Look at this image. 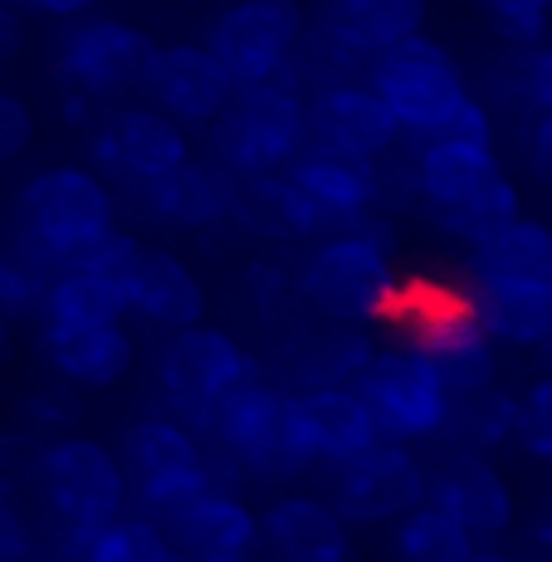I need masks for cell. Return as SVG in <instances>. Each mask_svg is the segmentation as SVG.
<instances>
[{
	"instance_id": "d4e9b609",
	"label": "cell",
	"mask_w": 552,
	"mask_h": 562,
	"mask_svg": "<svg viewBox=\"0 0 552 562\" xmlns=\"http://www.w3.org/2000/svg\"><path fill=\"white\" fill-rule=\"evenodd\" d=\"M504 171L494 143H470V137H426L410 157V201L426 215H440L450 205L470 201L480 187H489Z\"/></svg>"
},
{
	"instance_id": "db71d44e",
	"label": "cell",
	"mask_w": 552,
	"mask_h": 562,
	"mask_svg": "<svg viewBox=\"0 0 552 562\" xmlns=\"http://www.w3.org/2000/svg\"><path fill=\"white\" fill-rule=\"evenodd\" d=\"M548 348H552V342H548Z\"/></svg>"
},
{
	"instance_id": "ee69618b",
	"label": "cell",
	"mask_w": 552,
	"mask_h": 562,
	"mask_svg": "<svg viewBox=\"0 0 552 562\" xmlns=\"http://www.w3.org/2000/svg\"><path fill=\"white\" fill-rule=\"evenodd\" d=\"M523 157L538 177H552V113H533L523 133Z\"/></svg>"
},
{
	"instance_id": "f5cc1de1",
	"label": "cell",
	"mask_w": 552,
	"mask_h": 562,
	"mask_svg": "<svg viewBox=\"0 0 552 562\" xmlns=\"http://www.w3.org/2000/svg\"><path fill=\"white\" fill-rule=\"evenodd\" d=\"M0 205H5V181H0Z\"/></svg>"
},
{
	"instance_id": "d6a6232c",
	"label": "cell",
	"mask_w": 552,
	"mask_h": 562,
	"mask_svg": "<svg viewBox=\"0 0 552 562\" xmlns=\"http://www.w3.org/2000/svg\"><path fill=\"white\" fill-rule=\"evenodd\" d=\"M514 215H523V191L514 187V177L499 171V177L489 181V187H480L470 201L450 205V211L430 215V225H436L440 235H450V240L460 245H480L484 235H494L499 225H508Z\"/></svg>"
},
{
	"instance_id": "ac0fdd59",
	"label": "cell",
	"mask_w": 552,
	"mask_h": 562,
	"mask_svg": "<svg viewBox=\"0 0 552 562\" xmlns=\"http://www.w3.org/2000/svg\"><path fill=\"white\" fill-rule=\"evenodd\" d=\"M426 504L446 509L460 528L480 538H504L518 518V494L508 474L489 456L474 450H450L440 470H426Z\"/></svg>"
},
{
	"instance_id": "ba28073f",
	"label": "cell",
	"mask_w": 552,
	"mask_h": 562,
	"mask_svg": "<svg viewBox=\"0 0 552 562\" xmlns=\"http://www.w3.org/2000/svg\"><path fill=\"white\" fill-rule=\"evenodd\" d=\"M392 323L402 328V342L426 352L436 372L450 382V392L499 382V342L474 318L464 289H416L406 284Z\"/></svg>"
},
{
	"instance_id": "7dc6e473",
	"label": "cell",
	"mask_w": 552,
	"mask_h": 562,
	"mask_svg": "<svg viewBox=\"0 0 552 562\" xmlns=\"http://www.w3.org/2000/svg\"><path fill=\"white\" fill-rule=\"evenodd\" d=\"M533 548L552 558V504H548L543 514H538V524H533Z\"/></svg>"
},
{
	"instance_id": "7402d4cb",
	"label": "cell",
	"mask_w": 552,
	"mask_h": 562,
	"mask_svg": "<svg viewBox=\"0 0 552 562\" xmlns=\"http://www.w3.org/2000/svg\"><path fill=\"white\" fill-rule=\"evenodd\" d=\"M382 342L372 338L367 323H298L289 328V342L279 352V372H284L289 392H308V386H352L362 376V367L372 362V352Z\"/></svg>"
},
{
	"instance_id": "e575fe53",
	"label": "cell",
	"mask_w": 552,
	"mask_h": 562,
	"mask_svg": "<svg viewBox=\"0 0 552 562\" xmlns=\"http://www.w3.org/2000/svg\"><path fill=\"white\" fill-rule=\"evenodd\" d=\"M245 299L264 323H284L289 313L298 308V284H294V269H284L279 259H255L240 279Z\"/></svg>"
},
{
	"instance_id": "f6af8a7d",
	"label": "cell",
	"mask_w": 552,
	"mask_h": 562,
	"mask_svg": "<svg viewBox=\"0 0 552 562\" xmlns=\"http://www.w3.org/2000/svg\"><path fill=\"white\" fill-rule=\"evenodd\" d=\"M25 49V10L15 0H0V64H10Z\"/></svg>"
},
{
	"instance_id": "836d02e7",
	"label": "cell",
	"mask_w": 552,
	"mask_h": 562,
	"mask_svg": "<svg viewBox=\"0 0 552 562\" xmlns=\"http://www.w3.org/2000/svg\"><path fill=\"white\" fill-rule=\"evenodd\" d=\"M484 20L489 30L499 35V45L508 49H533L548 40V15H552V0H480Z\"/></svg>"
},
{
	"instance_id": "2e32d148",
	"label": "cell",
	"mask_w": 552,
	"mask_h": 562,
	"mask_svg": "<svg viewBox=\"0 0 552 562\" xmlns=\"http://www.w3.org/2000/svg\"><path fill=\"white\" fill-rule=\"evenodd\" d=\"M137 89L181 127H211L235 99V79L225 74V64L211 54V45H191V40H171V45L151 49Z\"/></svg>"
},
{
	"instance_id": "ffe728a7",
	"label": "cell",
	"mask_w": 552,
	"mask_h": 562,
	"mask_svg": "<svg viewBox=\"0 0 552 562\" xmlns=\"http://www.w3.org/2000/svg\"><path fill=\"white\" fill-rule=\"evenodd\" d=\"M259 553L274 562H357L352 524L318 494H279L259 509Z\"/></svg>"
},
{
	"instance_id": "603a6c76",
	"label": "cell",
	"mask_w": 552,
	"mask_h": 562,
	"mask_svg": "<svg viewBox=\"0 0 552 562\" xmlns=\"http://www.w3.org/2000/svg\"><path fill=\"white\" fill-rule=\"evenodd\" d=\"M123 289H127V318H143L157 333L191 328L211 308L205 279L177 250H147L143 245V255H137L133 274L123 279Z\"/></svg>"
},
{
	"instance_id": "8d00e7d4",
	"label": "cell",
	"mask_w": 552,
	"mask_h": 562,
	"mask_svg": "<svg viewBox=\"0 0 552 562\" xmlns=\"http://www.w3.org/2000/svg\"><path fill=\"white\" fill-rule=\"evenodd\" d=\"M40 294H45V274L25 265L15 250H0V323H25L40 313Z\"/></svg>"
},
{
	"instance_id": "8992f818",
	"label": "cell",
	"mask_w": 552,
	"mask_h": 562,
	"mask_svg": "<svg viewBox=\"0 0 552 562\" xmlns=\"http://www.w3.org/2000/svg\"><path fill=\"white\" fill-rule=\"evenodd\" d=\"M367 83L382 93V103L392 108L402 133L416 137V143L446 137L454 113H460L474 93L460 59H454L440 40H430L426 30L402 40V45H392L386 54H376V59L367 64Z\"/></svg>"
},
{
	"instance_id": "484cf974",
	"label": "cell",
	"mask_w": 552,
	"mask_h": 562,
	"mask_svg": "<svg viewBox=\"0 0 552 562\" xmlns=\"http://www.w3.org/2000/svg\"><path fill=\"white\" fill-rule=\"evenodd\" d=\"M181 558H221V553H259V509L230 484H211L196 499L161 518Z\"/></svg>"
},
{
	"instance_id": "7a4b0ae2",
	"label": "cell",
	"mask_w": 552,
	"mask_h": 562,
	"mask_svg": "<svg viewBox=\"0 0 552 562\" xmlns=\"http://www.w3.org/2000/svg\"><path fill=\"white\" fill-rule=\"evenodd\" d=\"M201 436L215 450V460H230L235 474H250L259 484H298L303 474L318 470L298 416V396L269 382L264 372L230 386L211 406Z\"/></svg>"
},
{
	"instance_id": "ab89813d",
	"label": "cell",
	"mask_w": 552,
	"mask_h": 562,
	"mask_svg": "<svg viewBox=\"0 0 552 562\" xmlns=\"http://www.w3.org/2000/svg\"><path fill=\"white\" fill-rule=\"evenodd\" d=\"M30 143H35V113H30V103L20 93L0 89V167L25 157Z\"/></svg>"
},
{
	"instance_id": "30bf717a",
	"label": "cell",
	"mask_w": 552,
	"mask_h": 562,
	"mask_svg": "<svg viewBox=\"0 0 552 562\" xmlns=\"http://www.w3.org/2000/svg\"><path fill=\"white\" fill-rule=\"evenodd\" d=\"M357 396L372 411L382 440H402V446H420V440H440L450 420V382L436 372L426 352L410 342H386L372 352V362L357 376Z\"/></svg>"
},
{
	"instance_id": "b9f144b4",
	"label": "cell",
	"mask_w": 552,
	"mask_h": 562,
	"mask_svg": "<svg viewBox=\"0 0 552 562\" xmlns=\"http://www.w3.org/2000/svg\"><path fill=\"white\" fill-rule=\"evenodd\" d=\"M69 392H74V386H69ZM69 392H64V382L59 386H45V392H30L25 406H20V420H25L30 430H45V440L49 436H64V430L74 426Z\"/></svg>"
},
{
	"instance_id": "f907efd6",
	"label": "cell",
	"mask_w": 552,
	"mask_h": 562,
	"mask_svg": "<svg viewBox=\"0 0 552 562\" xmlns=\"http://www.w3.org/2000/svg\"><path fill=\"white\" fill-rule=\"evenodd\" d=\"M187 562H259V553H221V558H187Z\"/></svg>"
},
{
	"instance_id": "74e56055",
	"label": "cell",
	"mask_w": 552,
	"mask_h": 562,
	"mask_svg": "<svg viewBox=\"0 0 552 562\" xmlns=\"http://www.w3.org/2000/svg\"><path fill=\"white\" fill-rule=\"evenodd\" d=\"M137 255H143V240H137L133 231H123V225H113V231H103L69 269H93V274H108V279H127Z\"/></svg>"
},
{
	"instance_id": "1f68e13d",
	"label": "cell",
	"mask_w": 552,
	"mask_h": 562,
	"mask_svg": "<svg viewBox=\"0 0 552 562\" xmlns=\"http://www.w3.org/2000/svg\"><path fill=\"white\" fill-rule=\"evenodd\" d=\"M386 553L396 562H464L474 553V533L460 528L436 504H416L396 524H386Z\"/></svg>"
},
{
	"instance_id": "277c9868",
	"label": "cell",
	"mask_w": 552,
	"mask_h": 562,
	"mask_svg": "<svg viewBox=\"0 0 552 562\" xmlns=\"http://www.w3.org/2000/svg\"><path fill=\"white\" fill-rule=\"evenodd\" d=\"M117 460H123L127 474V499L151 518H167L187 499H196L201 490H211V484H230L201 430H191L171 411L133 420L123 430Z\"/></svg>"
},
{
	"instance_id": "4316f807",
	"label": "cell",
	"mask_w": 552,
	"mask_h": 562,
	"mask_svg": "<svg viewBox=\"0 0 552 562\" xmlns=\"http://www.w3.org/2000/svg\"><path fill=\"white\" fill-rule=\"evenodd\" d=\"M230 225L264 245H303V240H318L323 235V215L313 211V201L289 181V171L240 177Z\"/></svg>"
},
{
	"instance_id": "f1b7e54d",
	"label": "cell",
	"mask_w": 552,
	"mask_h": 562,
	"mask_svg": "<svg viewBox=\"0 0 552 562\" xmlns=\"http://www.w3.org/2000/svg\"><path fill=\"white\" fill-rule=\"evenodd\" d=\"M40 323L49 328H83V323H127L123 279L93 274V269H59L45 279L40 294Z\"/></svg>"
},
{
	"instance_id": "816d5d0a",
	"label": "cell",
	"mask_w": 552,
	"mask_h": 562,
	"mask_svg": "<svg viewBox=\"0 0 552 562\" xmlns=\"http://www.w3.org/2000/svg\"><path fill=\"white\" fill-rule=\"evenodd\" d=\"M0 362H10V323H0Z\"/></svg>"
},
{
	"instance_id": "83f0119b",
	"label": "cell",
	"mask_w": 552,
	"mask_h": 562,
	"mask_svg": "<svg viewBox=\"0 0 552 562\" xmlns=\"http://www.w3.org/2000/svg\"><path fill=\"white\" fill-rule=\"evenodd\" d=\"M294 396H298L303 430H308V446L323 470L362 456V450H372L382 440V430H376L367 402L357 396V386H308V392H294Z\"/></svg>"
},
{
	"instance_id": "d6986e66",
	"label": "cell",
	"mask_w": 552,
	"mask_h": 562,
	"mask_svg": "<svg viewBox=\"0 0 552 562\" xmlns=\"http://www.w3.org/2000/svg\"><path fill=\"white\" fill-rule=\"evenodd\" d=\"M235 187H240V177L225 171L215 157L211 161L187 157L181 167H171L167 177L133 187V201L143 205V215H151L157 225H171V231H187V235H205V231L230 225Z\"/></svg>"
},
{
	"instance_id": "5b68a950",
	"label": "cell",
	"mask_w": 552,
	"mask_h": 562,
	"mask_svg": "<svg viewBox=\"0 0 552 562\" xmlns=\"http://www.w3.org/2000/svg\"><path fill=\"white\" fill-rule=\"evenodd\" d=\"M308 147V89L298 79H269L235 89L230 108L211 123V157L235 177L284 171Z\"/></svg>"
},
{
	"instance_id": "cb8c5ba5",
	"label": "cell",
	"mask_w": 552,
	"mask_h": 562,
	"mask_svg": "<svg viewBox=\"0 0 552 562\" xmlns=\"http://www.w3.org/2000/svg\"><path fill=\"white\" fill-rule=\"evenodd\" d=\"M474 318L484 323L499 348H548L552 342V279H504V274H470L464 284Z\"/></svg>"
},
{
	"instance_id": "6da1fadb",
	"label": "cell",
	"mask_w": 552,
	"mask_h": 562,
	"mask_svg": "<svg viewBox=\"0 0 552 562\" xmlns=\"http://www.w3.org/2000/svg\"><path fill=\"white\" fill-rule=\"evenodd\" d=\"M298 304L313 318H338V323H386L406 294V279L392 255V221L372 215L348 231L318 235L308 255L294 269Z\"/></svg>"
},
{
	"instance_id": "c3c4849f",
	"label": "cell",
	"mask_w": 552,
	"mask_h": 562,
	"mask_svg": "<svg viewBox=\"0 0 552 562\" xmlns=\"http://www.w3.org/2000/svg\"><path fill=\"white\" fill-rule=\"evenodd\" d=\"M464 562H518V558H508V553H494V548H474Z\"/></svg>"
},
{
	"instance_id": "5bb4252c",
	"label": "cell",
	"mask_w": 552,
	"mask_h": 562,
	"mask_svg": "<svg viewBox=\"0 0 552 562\" xmlns=\"http://www.w3.org/2000/svg\"><path fill=\"white\" fill-rule=\"evenodd\" d=\"M328 499L352 528H386L406 509L426 504V464L402 440H376L362 456L333 464Z\"/></svg>"
},
{
	"instance_id": "7c38bea8",
	"label": "cell",
	"mask_w": 552,
	"mask_h": 562,
	"mask_svg": "<svg viewBox=\"0 0 552 562\" xmlns=\"http://www.w3.org/2000/svg\"><path fill=\"white\" fill-rule=\"evenodd\" d=\"M157 49V40L143 25L117 15H79L59 35L54 49V74L64 89L89 93V99H123L143 83V69Z\"/></svg>"
},
{
	"instance_id": "44dd1931",
	"label": "cell",
	"mask_w": 552,
	"mask_h": 562,
	"mask_svg": "<svg viewBox=\"0 0 552 562\" xmlns=\"http://www.w3.org/2000/svg\"><path fill=\"white\" fill-rule=\"evenodd\" d=\"M40 358L74 392H113L133 376L137 338L123 323H83V328H49L40 323Z\"/></svg>"
},
{
	"instance_id": "bcb514c9",
	"label": "cell",
	"mask_w": 552,
	"mask_h": 562,
	"mask_svg": "<svg viewBox=\"0 0 552 562\" xmlns=\"http://www.w3.org/2000/svg\"><path fill=\"white\" fill-rule=\"evenodd\" d=\"M25 15H49V20H79V15H93L103 0H15Z\"/></svg>"
},
{
	"instance_id": "f546056e",
	"label": "cell",
	"mask_w": 552,
	"mask_h": 562,
	"mask_svg": "<svg viewBox=\"0 0 552 562\" xmlns=\"http://www.w3.org/2000/svg\"><path fill=\"white\" fill-rule=\"evenodd\" d=\"M470 274L552 279V225L538 215H514L480 245H470Z\"/></svg>"
},
{
	"instance_id": "3957f363",
	"label": "cell",
	"mask_w": 552,
	"mask_h": 562,
	"mask_svg": "<svg viewBox=\"0 0 552 562\" xmlns=\"http://www.w3.org/2000/svg\"><path fill=\"white\" fill-rule=\"evenodd\" d=\"M117 225L113 181L89 161L45 167L15 191V255L40 274H59Z\"/></svg>"
},
{
	"instance_id": "8fae6325",
	"label": "cell",
	"mask_w": 552,
	"mask_h": 562,
	"mask_svg": "<svg viewBox=\"0 0 552 562\" xmlns=\"http://www.w3.org/2000/svg\"><path fill=\"white\" fill-rule=\"evenodd\" d=\"M303 35H308L303 0H235L215 15L205 45L225 64L235 89H255L294 69Z\"/></svg>"
},
{
	"instance_id": "e0dca14e",
	"label": "cell",
	"mask_w": 552,
	"mask_h": 562,
	"mask_svg": "<svg viewBox=\"0 0 552 562\" xmlns=\"http://www.w3.org/2000/svg\"><path fill=\"white\" fill-rule=\"evenodd\" d=\"M284 171L303 196L313 201V211L323 215V235L372 221L386 205V161L328 153V147L308 143Z\"/></svg>"
},
{
	"instance_id": "f35d334b",
	"label": "cell",
	"mask_w": 552,
	"mask_h": 562,
	"mask_svg": "<svg viewBox=\"0 0 552 562\" xmlns=\"http://www.w3.org/2000/svg\"><path fill=\"white\" fill-rule=\"evenodd\" d=\"M514 93L523 99V108H533V113H552V40H543V45H533V49H518Z\"/></svg>"
},
{
	"instance_id": "60d3db41",
	"label": "cell",
	"mask_w": 552,
	"mask_h": 562,
	"mask_svg": "<svg viewBox=\"0 0 552 562\" xmlns=\"http://www.w3.org/2000/svg\"><path fill=\"white\" fill-rule=\"evenodd\" d=\"M127 562H187L161 518L151 514H127Z\"/></svg>"
},
{
	"instance_id": "681fc988",
	"label": "cell",
	"mask_w": 552,
	"mask_h": 562,
	"mask_svg": "<svg viewBox=\"0 0 552 562\" xmlns=\"http://www.w3.org/2000/svg\"><path fill=\"white\" fill-rule=\"evenodd\" d=\"M10 504H15V484H10V474L0 470V514H5Z\"/></svg>"
},
{
	"instance_id": "52a82bcc",
	"label": "cell",
	"mask_w": 552,
	"mask_h": 562,
	"mask_svg": "<svg viewBox=\"0 0 552 562\" xmlns=\"http://www.w3.org/2000/svg\"><path fill=\"white\" fill-rule=\"evenodd\" d=\"M151 376H157L161 411L187 420L191 430H205L211 406L230 386L259 376V362L230 328H215V323L201 318L191 328L167 333V342L157 348V362H151Z\"/></svg>"
},
{
	"instance_id": "d590c367",
	"label": "cell",
	"mask_w": 552,
	"mask_h": 562,
	"mask_svg": "<svg viewBox=\"0 0 552 562\" xmlns=\"http://www.w3.org/2000/svg\"><path fill=\"white\" fill-rule=\"evenodd\" d=\"M514 446H523L533 460L552 464V376L533 382L528 392H518L514 406Z\"/></svg>"
},
{
	"instance_id": "9c48e42d",
	"label": "cell",
	"mask_w": 552,
	"mask_h": 562,
	"mask_svg": "<svg viewBox=\"0 0 552 562\" xmlns=\"http://www.w3.org/2000/svg\"><path fill=\"white\" fill-rule=\"evenodd\" d=\"M35 484L54 528H99L127 509V474L117 450L79 430L40 440Z\"/></svg>"
},
{
	"instance_id": "9a60e30c",
	"label": "cell",
	"mask_w": 552,
	"mask_h": 562,
	"mask_svg": "<svg viewBox=\"0 0 552 562\" xmlns=\"http://www.w3.org/2000/svg\"><path fill=\"white\" fill-rule=\"evenodd\" d=\"M402 123L367 79H328L308 89V143L328 153L386 161L402 147Z\"/></svg>"
},
{
	"instance_id": "7bdbcfd3",
	"label": "cell",
	"mask_w": 552,
	"mask_h": 562,
	"mask_svg": "<svg viewBox=\"0 0 552 562\" xmlns=\"http://www.w3.org/2000/svg\"><path fill=\"white\" fill-rule=\"evenodd\" d=\"M40 553H45L40 528L10 504V509L0 514V562H40Z\"/></svg>"
},
{
	"instance_id": "4fadbf2b",
	"label": "cell",
	"mask_w": 552,
	"mask_h": 562,
	"mask_svg": "<svg viewBox=\"0 0 552 562\" xmlns=\"http://www.w3.org/2000/svg\"><path fill=\"white\" fill-rule=\"evenodd\" d=\"M187 157H191V127H181L177 117H167L151 103L113 108L89 127V167L108 181H123L127 191L167 177Z\"/></svg>"
},
{
	"instance_id": "4dcf8cb0",
	"label": "cell",
	"mask_w": 552,
	"mask_h": 562,
	"mask_svg": "<svg viewBox=\"0 0 552 562\" xmlns=\"http://www.w3.org/2000/svg\"><path fill=\"white\" fill-rule=\"evenodd\" d=\"M514 406L518 396L504 392L499 382L474 386V392H454L450 396V420H446V440L454 450H474V456H494L514 440Z\"/></svg>"
}]
</instances>
